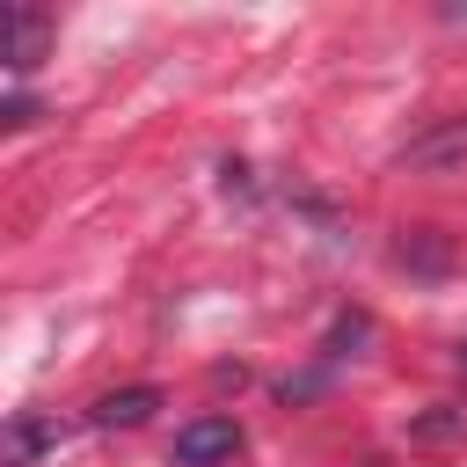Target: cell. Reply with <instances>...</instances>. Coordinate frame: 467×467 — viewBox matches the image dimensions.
<instances>
[{
  "label": "cell",
  "mask_w": 467,
  "mask_h": 467,
  "mask_svg": "<svg viewBox=\"0 0 467 467\" xmlns=\"http://www.w3.org/2000/svg\"><path fill=\"white\" fill-rule=\"evenodd\" d=\"M241 452V423L234 416H197L175 431V467H219Z\"/></svg>",
  "instance_id": "obj_1"
},
{
  "label": "cell",
  "mask_w": 467,
  "mask_h": 467,
  "mask_svg": "<svg viewBox=\"0 0 467 467\" xmlns=\"http://www.w3.org/2000/svg\"><path fill=\"white\" fill-rule=\"evenodd\" d=\"M36 36H44V15L7 7V66H15V73H29V66H36Z\"/></svg>",
  "instance_id": "obj_2"
},
{
  "label": "cell",
  "mask_w": 467,
  "mask_h": 467,
  "mask_svg": "<svg viewBox=\"0 0 467 467\" xmlns=\"http://www.w3.org/2000/svg\"><path fill=\"white\" fill-rule=\"evenodd\" d=\"M146 409H153V387H124V394H102L95 401V423L102 431H117V423L131 431V423H146Z\"/></svg>",
  "instance_id": "obj_3"
}]
</instances>
